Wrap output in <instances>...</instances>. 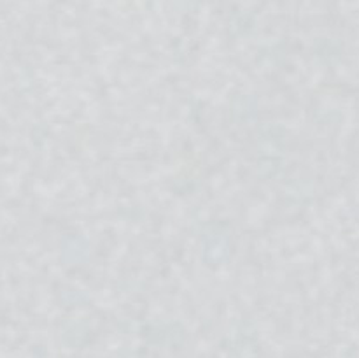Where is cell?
Instances as JSON below:
<instances>
[{"instance_id": "obj_1", "label": "cell", "mask_w": 359, "mask_h": 358, "mask_svg": "<svg viewBox=\"0 0 359 358\" xmlns=\"http://www.w3.org/2000/svg\"><path fill=\"white\" fill-rule=\"evenodd\" d=\"M258 167L262 175L270 178L280 171L284 157V130L283 126L266 125L259 132Z\"/></svg>"}]
</instances>
